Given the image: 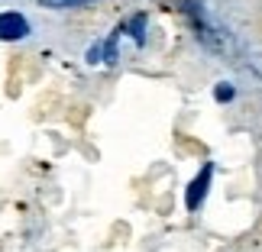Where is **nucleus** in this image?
<instances>
[{
  "instance_id": "obj_5",
  "label": "nucleus",
  "mask_w": 262,
  "mask_h": 252,
  "mask_svg": "<svg viewBox=\"0 0 262 252\" xmlns=\"http://www.w3.org/2000/svg\"><path fill=\"white\" fill-rule=\"evenodd\" d=\"M100 62H104V42L88 49V65H100Z\"/></svg>"
},
{
  "instance_id": "obj_1",
  "label": "nucleus",
  "mask_w": 262,
  "mask_h": 252,
  "mask_svg": "<svg viewBox=\"0 0 262 252\" xmlns=\"http://www.w3.org/2000/svg\"><path fill=\"white\" fill-rule=\"evenodd\" d=\"M210 178H214V162H204L201 165V171L194 175V181L188 185L185 191V207L194 214V210L204 204V197H207V188H210Z\"/></svg>"
},
{
  "instance_id": "obj_2",
  "label": "nucleus",
  "mask_w": 262,
  "mask_h": 252,
  "mask_svg": "<svg viewBox=\"0 0 262 252\" xmlns=\"http://www.w3.org/2000/svg\"><path fill=\"white\" fill-rule=\"evenodd\" d=\"M29 36V19L16 10H4L0 13V42H19Z\"/></svg>"
},
{
  "instance_id": "obj_3",
  "label": "nucleus",
  "mask_w": 262,
  "mask_h": 252,
  "mask_svg": "<svg viewBox=\"0 0 262 252\" xmlns=\"http://www.w3.org/2000/svg\"><path fill=\"white\" fill-rule=\"evenodd\" d=\"M120 29L133 36V42H136V45H146V13H136L126 26H120Z\"/></svg>"
},
{
  "instance_id": "obj_6",
  "label": "nucleus",
  "mask_w": 262,
  "mask_h": 252,
  "mask_svg": "<svg viewBox=\"0 0 262 252\" xmlns=\"http://www.w3.org/2000/svg\"><path fill=\"white\" fill-rule=\"evenodd\" d=\"M46 7H58V10H65V7H81V4H91V0H42Z\"/></svg>"
},
{
  "instance_id": "obj_4",
  "label": "nucleus",
  "mask_w": 262,
  "mask_h": 252,
  "mask_svg": "<svg viewBox=\"0 0 262 252\" xmlns=\"http://www.w3.org/2000/svg\"><path fill=\"white\" fill-rule=\"evenodd\" d=\"M214 97L220 100V104H230V100L236 97V90H233V84H230V81H220V84L214 87Z\"/></svg>"
}]
</instances>
